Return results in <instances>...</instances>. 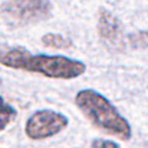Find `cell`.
<instances>
[{
  "label": "cell",
  "instance_id": "10",
  "mask_svg": "<svg viewBox=\"0 0 148 148\" xmlns=\"http://www.w3.org/2000/svg\"><path fill=\"white\" fill-rule=\"evenodd\" d=\"M0 86H1V79H0Z\"/></svg>",
  "mask_w": 148,
  "mask_h": 148
},
{
  "label": "cell",
  "instance_id": "5",
  "mask_svg": "<svg viewBox=\"0 0 148 148\" xmlns=\"http://www.w3.org/2000/svg\"><path fill=\"white\" fill-rule=\"evenodd\" d=\"M97 28H98V33L101 38L108 46L114 48V49H119L123 45L122 24L111 11L105 8L99 9Z\"/></svg>",
  "mask_w": 148,
  "mask_h": 148
},
{
  "label": "cell",
  "instance_id": "9",
  "mask_svg": "<svg viewBox=\"0 0 148 148\" xmlns=\"http://www.w3.org/2000/svg\"><path fill=\"white\" fill-rule=\"evenodd\" d=\"M91 148H120V147L115 142L108 140V139H95L91 143Z\"/></svg>",
  "mask_w": 148,
  "mask_h": 148
},
{
  "label": "cell",
  "instance_id": "1",
  "mask_svg": "<svg viewBox=\"0 0 148 148\" xmlns=\"http://www.w3.org/2000/svg\"><path fill=\"white\" fill-rule=\"evenodd\" d=\"M0 65L15 70L37 73L53 79H74L86 71V65L82 61L65 56L32 54L21 46L0 49Z\"/></svg>",
  "mask_w": 148,
  "mask_h": 148
},
{
  "label": "cell",
  "instance_id": "4",
  "mask_svg": "<svg viewBox=\"0 0 148 148\" xmlns=\"http://www.w3.org/2000/svg\"><path fill=\"white\" fill-rule=\"evenodd\" d=\"M69 124L68 116L53 110H37L25 122V135L32 140H44L58 135Z\"/></svg>",
  "mask_w": 148,
  "mask_h": 148
},
{
  "label": "cell",
  "instance_id": "2",
  "mask_svg": "<svg viewBox=\"0 0 148 148\" xmlns=\"http://www.w3.org/2000/svg\"><path fill=\"white\" fill-rule=\"evenodd\" d=\"M74 102L94 127L120 140L131 139L132 130L127 119L101 92L92 89L81 90L77 92Z\"/></svg>",
  "mask_w": 148,
  "mask_h": 148
},
{
  "label": "cell",
  "instance_id": "3",
  "mask_svg": "<svg viewBox=\"0 0 148 148\" xmlns=\"http://www.w3.org/2000/svg\"><path fill=\"white\" fill-rule=\"evenodd\" d=\"M53 12L50 0H5L0 7V15L9 25H28L44 21Z\"/></svg>",
  "mask_w": 148,
  "mask_h": 148
},
{
  "label": "cell",
  "instance_id": "6",
  "mask_svg": "<svg viewBox=\"0 0 148 148\" xmlns=\"http://www.w3.org/2000/svg\"><path fill=\"white\" fill-rule=\"evenodd\" d=\"M41 42L44 44L48 48H52V49H68L73 45L70 38L65 37L64 34L60 33H46L42 36L41 38Z\"/></svg>",
  "mask_w": 148,
  "mask_h": 148
},
{
  "label": "cell",
  "instance_id": "8",
  "mask_svg": "<svg viewBox=\"0 0 148 148\" xmlns=\"http://www.w3.org/2000/svg\"><path fill=\"white\" fill-rule=\"evenodd\" d=\"M128 42L134 48H147L148 46V32L140 31L128 34Z\"/></svg>",
  "mask_w": 148,
  "mask_h": 148
},
{
  "label": "cell",
  "instance_id": "7",
  "mask_svg": "<svg viewBox=\"0 0 148 148\" xmlns=\"http://www.w3.org/2000/svg\"><path fill=\"white\" fill-rule=\"evenodd\" d=\"M17 116V111L0 97V132L4 131Z\"/></svg>",
  "mask_w": 148,
  "mask_h": 148
}]
</instances>
